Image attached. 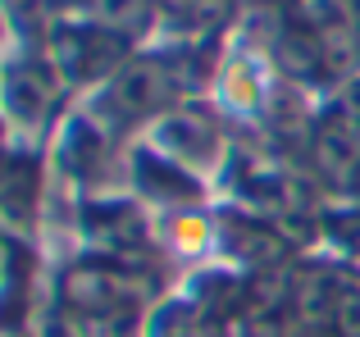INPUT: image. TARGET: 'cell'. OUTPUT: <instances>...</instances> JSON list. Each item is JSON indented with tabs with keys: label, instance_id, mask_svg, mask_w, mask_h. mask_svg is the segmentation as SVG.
<instances>
[{
	"label": "cell",
	"instance_id": "obj_1",
	"mask_svg": "<svg viewBox=\"0 0 360 337\" xmlns=\"http://www.w3.org/2000/svg\"><path fill=\"white\" fill-rule=\"evenodd\" d=\"M115 96H119L123 110H150V105H155V96H160V73L155 69H128L119 78Z\"/></svg>",
	"mask_w": 360,
	"mask_h": 337
},
{
	"label": "cell",
	"instance_id": "obj_3",
	"mask_svg": "<svg viewBox=\"0 0 360 337\" xmlns=\"http://www.w3.org/2000/svg\"><path fill=\"white\" fill-rule=\"evenodd\" d=\"M174 242H178V251H201L205 242H210V232H205V219H196V214H183V219H174Z\"/></svg>",
	"mask_w": 360,
	"mask_h": 337
},
{
	"label": "cell",
	"instance_id": "obj_4",
	"mask_svg": "<svg viewBox=\"0 0 360 337\" xmlns=\"http://www.w3.org/2000/svg\"><path fill=\"white\" fill-rule=\"evenodd\" d=\"M91 5L105 23H132L141 14V0H91Z\"/></svg>",
	"mask_w": 360,
	"mask_h": 337
},
{
	"label": "cell",
	"instance_id": "obj_2",
	"mask_svg": "<svg viewBox=\"0 0 360 337\" xmlns=\"http://www.w3.org/2000/svg\"><path fill=\"white\" fill-rule=\"evenodd\" d=\"M224 96H229V105L251 110V105H255V96H260V87H255V78H251L246 69H233V73H229V82H224Z\"/></svg>",
	"mask_w": 360,
	"mask_h": 337
}]
</instances>
